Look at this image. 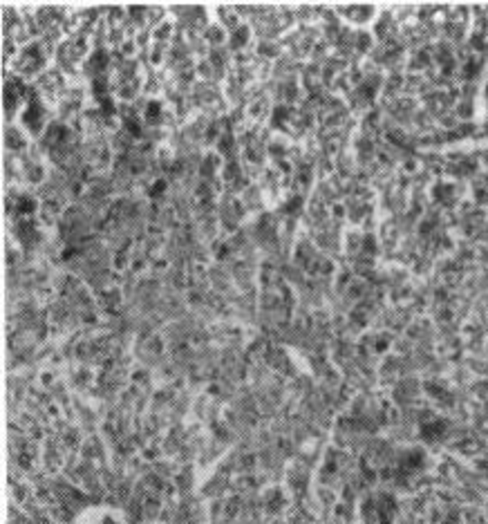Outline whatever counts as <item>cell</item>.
<instances>
[{"label": "cell", "instance_id": "obj_1", "mask_svg": "<svg viewBox=\"0 0 488 524\" xmlns=\"http://www.w3.org/2000/svg\"><path fill=\"white\" fill-rule=\"evenodd\" d=\"M76 524H126L119 511L112 509H90L81 513V518Z\"/></svg>", "mask_w": 488, "mask_h": 524}]
</instances>
